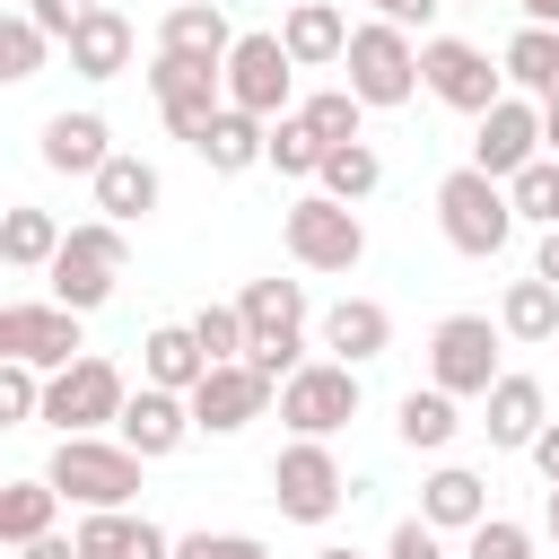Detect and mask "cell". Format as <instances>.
Wrapping results in <instances>:
<instances>
[{"mask_svg":"<svg viewBox=\"0 0 559 559\" xmlns=\"http://www.w3.org/2000/svg\"><path fill=\"white\" fill-rule=\"evenodd\" d=\"M498 332H507V341H559V288H550L542 271H533V280H507Z\"/></svg>","mask_w":559,"mask_h":559,"instance_id":"obj_31","label":"cell"},{"mask_svg":"<svg viewBox=\"0 0 559 559\" xmlns=\"http://www.w3.org/2000/svg\"><path fill=\"white\" fill-rule=\"evenodd\" d=\"M245 332H253V349H306V280H245ZM245 349V358H253Z\"/></svg>","mask_w":559,"mask_h":559,"instance_id":"obj_18","label":"cell"},{"mask_svg":"<svg viewBox=\"0 0 559 559\" xmlns=\"http://www.w3.org/2000/svg\"><path fill=\"white\" fill-rule=\"evenodd\" d=\"M542 524H550V542H559V489H550V515H542Z\"/></svg>","mask_w":559,"mask_h":559,"instance_id":"obj_51","label":"cell"},{"mask_svg":"<svg viewBox=\"0 0 559 559\" xmlns=\"http://www.w3.org/2000/svg\"><path fill=\"white\" fill-rule=\"evenodd\" d=\"M498 341H507V332H498L489 314H445V323L428 332V384L454 393V402H463V393H489V384L507 376V367H498Z\"/></svg>","mask_w":559,"mask_h":559,"instance_id":"obj_10","label":"cell"},{"mask_svg":"<svg viewBox=\"0 0 559 559\" xmlns=\"http://www.w3.org/2000/svg\"><path fill=\"white\" fill-rule=\"evenodd\" d=\"M288 96H297V61H288L280 26L236 35V52H227V105H236V114H253V122H280V114H297Z\"/></svg>","mask_w":559,"mask_h":559,"instance_id":"obj_8","label":"cell"},{"mask_svg":"<svg viewBox=\"0 0 559 559\" xmlns=\"http://www.w3.org/2000/svg\"><path fill=\"white\" fill-rule=\"evenodd\" d=\"M210 376V358H201V341H192V323H157L148 341H140V384H166V393H192Z\"/></svg>","mask_w":559,"mask_h":559,"instance_id":"obj_25","label":"cell"},{"mask_svg":"<svg viewBox=\"0 0 559 559\" xmlns=\"http://www.w3.org/2000/svg\"><path fill=\"white\" fill-rule=\"evenodd\" d=\"M367 9H376V17H393V26H428L445 0H367Z\"/></svg>","mask_w":559,"mask_h":559,"instance_id":"obj_45","label":"cell"},{"mask_svg":"<svg viewBox=\"0 0 559 559\" xmlns=\"http://www.w3.org/2000/svg\"><path fill=\"white\" fill-rule=\"evenodd\" d=\"M61 236H70V227H61L52 210H9V218H0V262H9V271H52Z\"/></svg>","mask_w":559,"mask_h":559,"instance_id":"obj_33","label":"cell"},{"mask_svg":"<svg viewBox=\"0 0 559 559\" xmlns=\"http://www.w3.org/2000/svg\"><path fill=\"white\" fill-rule=\"evenodd\" d=\"M323 157H332V148L306 131V114H280V122H271V148H262V166H280V175H323Z\"/></svg>","mask_w":559,"mask_h":559,"instance_id":"obj_36","label":"cell"},{"mask_svg":"<svg viewBox=\"0 0 559 559\" xmlns=\"http://www.w3.org/2000/svg\"><path fill=\"white\" fill-rule=\"evenodd\" d=\"M122 411H131V384H122V367H114V358H79V367L44 376V419H52L61 437L122 428Z\"/></svg>","mask_w":559,"mask_h":559,"instance_id":"obj_7","label":"cell"},{"mask_svg":"<svg viewBox=\"0 0 559 559\" xmlns=\"http://www.w3.org/2000/svg\"><path fill=\"white\" fill-rule=\"evenodd\" d=\"M271 498H280L288 524H332L341 498H358V489H349V472L332 463L323 437H288V445L271 454Z\"/></svg>","mask_w":559,"mask_h":559,"instance_id":"obj_5","label":"cell"},{"mask_svg":"<svg viewBox=\"0 0 559 559\" xmlns=\"http://www.w3.org/2000/svg\"><path fill=\"white\" fill-rule=\"evenodd\" d=\"M192 341H201V358H210V367H236V358L253 349L245 306H201V314H192Z\"/></svg>","mask_w":559,"mask_h":559,"instance_id":"obj_37","label":"cell"},{"mask_svg":"<svg viewBox=\"0 0 559 559\" xmlns=\"http://www.w3.org/2000/svg\"><path fill=\"white\" fill-rule=\"evenodd\" d=\"M445 9H472V0H445Z\"/></svg>","mask_w":559,"mask_h":559,"instance_id":"obj_53","label":"cell"},{"mask_svg":"<svg viewBox=\"0 0 559 559\" xmlns=\"http://www.w3.org/2000/svg\"><path fill=\"white\" fill-rule=\"evenodd\" d=\"M44 280H52V306H70V314H96V306L122 288V227H114V218H87V227H70Z\"/></svg>","mask_w":559,"mask_h":559,"instance_id":"obj_4","label":"cell"},{"mask_svg":"<svg viewBox=\"0 0 559 559\" xmlns=\"http://www.w3.org/2000/svg\"><path fill=\"white\" fill-rule=\"evenodd\" d=\"M454 428H463V411H454V393H437V384H411V393L393 402V437H402L411 454H445Z\"/></svg>","mask_w":559,"mask_h":559,"instance_id":"obj_26","label":"cell"},{"mask_svg":"<svg viewBox=\"0 0 559 559\" xmlns=\"http://www.w3.org/2000/svg\"><path fill=\"white\" fill-rule=\"evenodd\" d=\"M384 559H445V533H437L428 515H402L393 542H384Z\"/></svg>","mask_w":559,"mask_h":559,"instance_id":"obj_44","label":"cell"},{"mask_svg":"<svg viewBox=\"0 0 559 559\" xmlns=\"http://www.w3.org/2000/svg\"><path fill=\"white\" fill-rule=\"evenodd\" d=\"M96 9H105V0H26V17H35V26L52 35V44H70V35H79V26L96 17Z\"/></svg>","mask_w":559,"mask_h":559,"instance_id":"obj_42","label":"cell"},{"mask_svg":"<svg viewBox=\"0 0 559 559\" xmlns=\"http://www.w3.org/2000/svg\"><path fill=\"white\" fill-rule=\"evenodd\" d=\"M52 515H61V489L35 472V480H9L0 489V542L9 550H26V542H44L52 533Z\"/></svg>","mask_w":559,"mask_h":559,"instance_id":"obj_32","label":"cell"},{"mask_svg":"<svg viewBox=\"0 0 559 559\" xmlns=\"http://www.w3.org/2000/svg\"><path fill=\"white\" fill-rule=\"evenodd\" d=\"M524 9V26H559V0H515Z\"/></svg>","mask_w":559,"mask_h":559,"instance_id":"obj_49","label":"cell"},{"mask_svg":"<svg viewBox=\"0 0 559 559\" xmlns=\"http://www.w3.org/2000/svg\"><path fill=\"white\" fill-rule=\"evenodd\" d=\"M542 148L559 157V105H542Z\"/></svg>","mask_w":559,"mask_h":559,"instance_id":"obj_50","label":"cell"},{"mask_svg":"<svg viewBox=\"0 0 559 559\" xmlns=\"http://www.w3.org/2000/svg\"><path fill=\"white\" fill-rule=\"evenodd\" d=\"M323 349H332L341 367H367V358L393 349V314H384L376 297H332V306H323Z\"/></svg>","mask_w":559,"mask_h":559,"instance_id":"obj_20","label":"cell"},{"mask_svg":"<svg viewBox=\"0 0 559 559\" xmlns=\"http://www.w3.org/2000/svg\"><path fill=\"white\" fill-rule=\"evenodd\" d=\"M175 559H271V550H262L253 533H183Z\"/></svg>","mask_w":559,"mask_h":559,"instance_id":"obj_43","label":"cell"},{"mask_svg":"<svg viewBox=\"0 0 559 559\" xmlns=\"http://www.w3.org/2000/svg\"><path fill=\"white\" fill-rule=\"evenodd\" d=\"M35 157H44L52 175H87V183H96L122 148H114V122L79 105V114H52V122H44V148H35Z\"/></svg>","mask_w":559,"mask_h":559,"instance_id":"obj_16","label":"cell"},{"mask_svg":"<svg viewBox=\"0 0 559 559\" xmlns=\"http://www.w3.org/2000/svg\"><path fill=\"white\" fill-rule=\"evenodd\" d=\"M17 559H79V542H61V533H44V542H26Z\"/></svg>","mask_w":559,"mask_h":559,"instance_id":"obj_47","label":"cell"},{"mask_svg":"<svg viewBox=\"0 0 559 559\" xmlns=\"http://www.w3.org/2000/svg\"><path fill=\"white\" fill-rule=\"evenodd\" d=\"M419 515H428L437 533H472V524H489V480L463 472V463H437V472L419 480Z\"/></svg>","mask_w":559,"mask_h":559,"instance_id":"obj_23","label":"cell"},{"mask_svg":"<svg viewBox=\"0 0 559 559\" xmlns=\"http://www.w3.org/2000/svg\"><path fill=\"white\" fill-rule=\"evenodd\" d=\"M349 96L358 105H411L419 96V44H411V26H393V17L349 26Z\"/></svg>","mask_w":559,"mask_h":559,"instance_id":"obj_6","label":"cell"},{"mask_svg":"<svg viewBox=\"0 0 559 559\" xmlns=\"http://www.w3.org/2000/svg\"><path fill=\"white\" fill-rule=\"evenodd\" d=\"M376 183H384V157H376L367 140L332 148V157H323V175H314V192H332V201H349V210H358V201H367Z\"/></svg>","mask_w":559,"mask_h":559,"instance_id":"obj_34","label":"cell"},{"mask_svg":"<svg viewBox=\"0 0 559 559\" xmlns=\"http://www.w3.org/2000/svg\"><path fill=\"white\" fill-rule=\"evenodd\" d=\"M507 201H515V218H533L542 236L559 227V157H533L515 183H507Z\"/></svg>","mask_w":559,"mask_h":559,"instance_id":"obj_38","label":"cell"},{"mask_svg":"<svg viewBox=\"0 0 559 559\" xmlns=\"http://www.w3.org/2000/svg\"><path fill=\"white\" fill-rule=\"evenodd\" d=\"M463 559H533V533H524V524H507V515H489V524H472V533H463Z\"/></svg>","mask_w":559,"mask_h":559,"instance_id":"obj_41","label":"cell"},{"mask_svg":"<svg viewBox=\"0 0 559 559\" xmlns=\"http://www.w3.org/2000/svg\"><path fill=\"white\" fill-rule=\"evenodd\" d=\"M271 393H280V384H271L262 367H245V358H236V367H210V376L192 384V428H201V437H236V428H253V419L271 411Z\"/></svg>","mask_w":559,"mask_h":559,"instance_id":"obj_15","label":"cell"},{"mask_svg":"<svg viewBox=\"0 0 559 559\" xmlns=\"http://www.w3.org/2000/svg\"><path fill=\"white\" fill-rule=\"evenodd\" d=\"M524 454H533V472H542V480H550V489H559V419H550V428H542V437H533V445H524Z\"/></svg>","mask_w":559,"mask_h":559,"instance_id":"obj_46","label":"cell"},{"mask_svg":"<svg viewBox=\"0 0 559 559\" xmlns=\"http://www.w3.org/2000/svg\"><path fill=\"white\" fill-rule=\"evenodd\" d=\"M44 52H52V35H44L26 9H9V17H0V79H35Z\"/></svg>","mask_w":559,"mask_h":559,"instance_id":"obj_39","label":"cell"},{"mask_svg":"<svg viewBox=\"0 0 559 559\" xmlns=\"http://www.w3.org/2000/svg\"><path fill=\"white\" fill-rule=\"evenodd\" d=\"M297 114H306V131H314L323 148H349V140H358V114H367V105H358L349 87H314V96H306Z\"/></svg>","mask_w":559,"mask_h":559,"instance_id":"obj_35","label":"cell"},{"mask_svg":"<svg viewBox=\"0 0 559 559\" xmlns=\"http://www.w3.org/2000/svg\"><path fill=\"white\" fill-rule=\"evenodd\" d=\"M480 428H489V445H533L542 428H550V402H542V384L533 376H498L489 393H480Z\"/></svg>","mask_w":559,"mask_h":559,"instance_id":"obj_21","label":"cell"},{"mask_svg":"<svg viewBox=\"0 0 559 559\" xmlns=\"http://www.w3.org/2000/svg\"><path fill=\"white\" fill-rule=\"evenodd\" d=\"M157 201H166V183H157V166H148V157H114V166L96 175V210H105L114 227H140Z\"/></svg>","mask_w":559,"mask_h":559,"instance_id":"obj_29","label":"cell"},{"mask_svg":"<svg viewBox=\"0 0 559 559\" xmlns=\"http://www.w3.org/2000/svg\"><path fill=\"white\" fill-rule=\"evenodd\" d=\"M280 44H288V61H297V70L349 61V17H341V0H297V9L280 17Z\"/></svg>","mask_w":559,"mask_h":559,"instance_id":"obj_22","label":"cell"},{"mask_svg":"<svg viewBox=\"0 0 559 559\" xmlns=\"http://www.w3.org/2000/svg\"><path fill=\"white\" fill-rule=\"evenodd\" d=\"M498 61H507L515 96H533V105H559V26H515Z\"/></svg>","mask_w":559,"mask_h":559,"instance_id":"obj_27","label":"cell"},{"mask_svg":"<svg viewBox=\"0 0 559 559\" xmlns=\"http://www.w3.org/2000/svg\"><path fill=\"white\" fill-rule=\"evenodd\" d=\"M262 148H271V122H253V114H236V105L192 140V157H201L210 175H245V166H262Z\"/></svg>","mask_w":559,"mask_h":559,"instance_id":"obj_28","label":"cell"},{"mask_svg":"<svg viewBox=\"0 0 559 559\" xmlns=\"http://www.w3.org/2000/svg\"><path fill=\"white\" fill-rule=\"evenodd\" d=\"M314 559H358V550H314Z\"/></svg>","mask_w":559,"mask_h":559,"instance_id":"obj_52","label":"cell"},{"mask_svg":"<svg viewBox=\"0 0 559 559\" xmlns=\"http://www.w3.org/2000/svg\"><path fill=\"white\" fill-rule=\"evenodd\" d=\"M148 96H157V114H166L175 140H201V131L227 114V70L183 61V52H157V61H148Z\"/></svg>","mask_w":559,"mask_h":559,"instance_id":"obj_11","label":"cell"},{"mask_svg":"<svg viewBox=\"0 0 559 559\" xmlns=\"http://www.w3.org/2000/svg\"><path fill=\"white\" fill-rule=\"evenodd\" d=\"M533 157H550V148H542V105H533V96H498V105L480 114V131H472V166L498 175V183H515Z\"/></svg>","mask_w":559,"mask_h":559,"instance_id":"obj_14","label":"cell"},{"mask_svg":"<svg viewBox=\"0 0 559 559\" xmlns=\"http://www.w3.org/2000/svg\"><path fill=\"white\" fill-rule=\"evenodd\" d=\"M0 358H26V367H44V376L79 367V358H87V341H79V314H70V306H52V297L0 306Z\"/></svg>","mask_w":559,"mask_h":559,"instance_id":"obj_13","label":"cell"},{"mask_svg":"<svg viewBox=\"0 0 559 559\" xmlns=\"http://www.w3.org/2000/svg\"><path fill=\"white\" fill-rule=\"evenodd\" d=\"M44 480L61 498H79L87 515H105V507H131L140 498V454L122 437H61L52 463H44Z\"/></svg>","mask_w":559,"mask_h":559,"instance_id":"obj_2","label":"cell"},{"mask_svg":"<svg viewBox=\"0 0 559 559\" xmlns=\"http://www.w3.org/2000/svg\"><path fill=\"white\" fill-rule=\"evenodd\" d=\"M437 227H445V245H454V253L489 262V253H507V236H515V201H507V183H498V175L454 166V175L437 183Z\"/></svg>","mask_w":559,"mask_h":559,"instance_id":"obj_1","label":"cell"},{"mask_svg":"<svg viewBox=\"0 0 559 559\" xmlns=\"http://www.w3.org/2000/svg\"><path fill=\"white\" fill-rule=\"evenodd\" d=\"M183 437H192V393L140 384V393H131V411H122V445H131L140 463H166Z\"/></svg>","mask_w":559,"mask_h":559,"instance_id":"obj_17","label":"cell"},{"mask_svg":"<svg viewBox=\"0 0 559 559\" xmlns=\"http://www.w3.org/2000/svg\"><path fill=\"white\" fill-rule=\"evenodd\" d=\"M157 52H183V61L227 70L236 26H227V9H218V0H175V9H166V26H157Z\"/></svg>","mask_w":559,"mask_h":559,"instance_id":"obj_19","label":"cell"},{"mask_svg":"<svg viewBox=\"0 0 559 559\" xmlns=\"http://www.w3.org/2000/svg\"><path fill=\"white\" fill-rule=\"evenodd\" d=\"M419 87L437 96V105H454V114H489L498 96H507V61H489L480 44H463V35H428L419 44Z\"/></svg>","mask_w":559,"mask_h":559,"instance_id":"obj_9","label":"cell"},{"mask_svg":"<svg viewBox=\"0 0 559 559\" xmlns=\"http://www.w3.org/2000/svg\"><path fill=\"white\" fill-rule=\"evenodd\" d=\"M533 271H542V280H550V288H559V227H550V236H542V253H533Z\"/></svg>","mask_w":559,"mask_h":559,"instance_id":"obj_48","label":"cell"},{"mask_svg":"<svg viewBox=\"0 0 559 559\" xmlns=\"http://www.w3.org/2000/svg\"><path fill=\"white\" fill-rule=\"evenodd\" d=\"M280 419H288V437H332V428H349V419H358V367L306 358V367L280 384Z\"/></svg>","mask_w":559,"mask_h":559,"instance_id":"obj_12","label":"cell"},{"mask_svg":"<svg viewBox=\"0 0 559 559\" xmlns=\"http://www.w3.org/2000/svg\"><path fill=\"white\" fill-rule=\"evenodd\" d=\"M70 542H79V559H175L166 524H148V515H122V507L87 515V524H79Z\"/></svg>","mask_w":559,"mask_h":559,"instance_id":"obj_24","label":"cell"},{"mask_svg":"<svg viewBox=\"0 0 559 559\" xmlns=\"http://www.w3.org/2000/svg\"><path fill=\"white\" fill-rule=\"evenodd\" d=\"M70 70H79V79H122V70H131V17H122V9H96V17L70 35Z\"/></svg>","mask_w":559,"mask_h":559,"instance_id":"obj_30","label":"cell"},{"mask_svg":"<svg viewBox=\"0 0 559 559\" xmlns=\"http://www.w3.org/2000/svg\"><path fill=\"white\" fill-rule=\"evenodd\" d=\"M280 245H288L297 271H358V262H367V227H358V210L332 201V192H297L288 218H280Z\"/></svg>","mask_w":559,"mask_h":559,"instance_id":"obj_3","label":"cell"},{"mask_svg":"<svg viewBox=\"0 0 559 559\" xmlns=\"http://www.w3.org/2000/svg\"><path fill=\"white\" fill-rule=\"evenodd\" d=\"M0 419H9V428H17V419H44V367L0 358Z\"/></svg>","mask_w":559,"mask_h":559,"instance_id":"obj_40","label":"cell"},{"mask_svg":"<svg viewBox=\"0 0 559 559\" xmlns=\"http://www.w3.org/2000/svg\"><path fill=\"white\" fill-rule=\"evenodd\" d=\"M288 9H297V0H288Z\"/></svg>","mask_w":559,"mask_h":559,"instance_id":"obj_54","label":"cell"}]
</instances>
